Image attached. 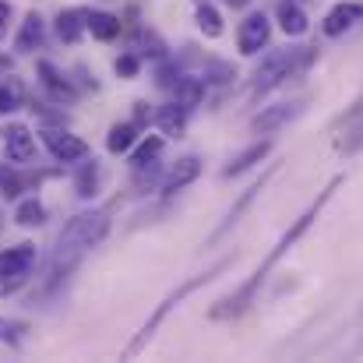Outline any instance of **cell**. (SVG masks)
Returning a JSON list of instances; mask_svg holds the SVG:
<instances>
[{"label": "cell", "instance_id": "3", "mask_svg": "<svg viewBox=\"0 0 363 363\" xmlns=\"http://www.w3.org/2000/svg\"><path fill=\"white\" fill-rule=\"evenodd\" d=\"M311 60H314V50H272L261 60V67L254 71V96H264V92L279 89L293 71L307 67Z\"/></svg>", "mask_w": 363, "mask_h": 363}, {"label": "cell", "instance_id": "6", "mask_svg": "<svg viewBox=\"0 0 363 363\" xmlns=\"http://www.w3.org/2000/svg\"><path fill=\"white\" fill-rule=\"evenodd\" d=\"M268 35H272L268 14H264V11H254V14L243 18L240 28H237V46H240L243 57H254V53H261V50L268 46Z\"/></svg>", "mask_w": 363, "mask_h": 363}, {"label": "cell", "instance_id": "5", "mask_svg": "<svg viewBox=\"0 0 363 363\" xmlns=\"http://www.w3.org/2000/svg\"><path fill=\"white\" fill-rule=\"evenodd\" d=\"M32 264H35V247H32V243L7 247V250L0 254V296L14 293V289L28 279Z\"/></svg>", "mask_w": 363, "mask_h": 363}, {"label": "cell", "instance_id": "30", "mask_svg": "<svg viewBox=\"0 0 363 363\" xmlns=\"http://www.w3.org/2000/svg\"><path fill=\"white\" fill-rule=\"evenodd\" d=\"M155 82H159L162 89H177V82H180V71H177L173 64H166V67H159V74H155Z\"/></svg>", "mask_w": 363, "mask_h": 363}, {"label": "cell", "instance_id": "19", "mask_svg": "<svg viewBox=\"0 0 363 363\" xmlns=\"http://www.w3.org/2000/svg\"><path fill=\"white\" fill-rule=\"evenodd\" d=\"M35 71H39L43 85H46V89L57 96V99H74V89H71V82H67V78H64V74H60V71H57L50 60H39V67H35Z\"/></svg>", "mask_w": 363, "mask_h": 363}, {"label": "cell", "instance_id": "28", "mask_svg": "<svg viewBox=\"0 0 363 363\" xmlns=\"http://www.w3.org/2000/svg\"><path fill=\"white\" fill-rule=\"evenodd\" d=\"M96 184H99V169H96V162H92V166L78 177V194H82V198H92V194H96Z\"/></svg>", "mask_w": 363, "mask_h": 363}, {"label": "cell", "instance_id": "4", "mask_svg": "<svg viewBox=\"0 0 363 363\" xmlns=\"http://www.w3.org/2000/svg\"><path fill=\"white\" fill-rule=\"evenodd\" d=\"M110 233V216L106 212H82L74 216L64 233H60V254H82V250H92L106 240Z\"/></svg>", "mask_w": 363, "mask_h": 363}, {"label": "cell", "instance_id": "12", "mask_svg": "<svg viewBox=\"0 0 363 363\" xmlns=\"http://www.w3.org/2000/svg\"><path fill=\"white\" fill-rule=\"evenodd\" d=\"M43 35H46V21L32 11V14L21 21V32H18V39H14V50H18V53H32V50L43 46Z\"/></svg>", "mask_w": 363, "mask_h": 363}, {"label": "cell", "instance_id": "26", "mask_svg": "<svg viewBox=\"0 0 363 363\" xmlns=\"http://www.w3.org/2000/svg\"><path fill=\"white\" fill-rule=\"evenodd\" d=\"M21 191H25V184H21V177H18L14 162H11V166H4V162H0V194H4V198H18Z\"/></svg>", "mask_w": 363, "mask_h": 363}, {"label": "cell", "instance_id": "15", "mask_svg": "<svg viewBox=\"0 0 363 363\" xmlns=\"http://www.w3.org/2000/svg\"><path fill=\"white\" fill-rule=\"evenodd\" d=\"M279 25H282V32H286V35H303V32L311 28V21H307L303 7H300V4H293V0H282V4H279Z\"/></svg>", "mask_w": 363, "mask_h": 363}, {"label": "cell", "instance_id": "8", "mask_svg": "<svg viewBox=\"0 0 363 363\" xmlns=\"http://www.w3.org/2000/svg\"><path fill=\"white\" fill-rule=\"evenodd\" d=\"M4 152H7V162H14V166H25V162L35 159V141H32L25 123H7L4 127Z\"/></svg>", "mask_w": 363, "mask_h": 363}, {"label": "cell", "instance_id": "25", "mask_svg": "<svg viewBox=\"0 0 363 363\" xmlns=\"http://www.w3.org/2000/svg\"><path fill=\"white\" fill-rule=\"evenodd\" d=\"M198 28H201L208 39H219V35H223V14H219L212 4H201V7H198Z\"/></svg>", "mask_w": 363, "mask_h": 363}, {"label": "cell", "instance_id": "23", "mask_svg": "<svg viewBox=\"0 0 363 363\" xmlns=\"http://www.w3.org/2000/svg\"><path fill=\"white\" fill-rule=\"evenodd\" d=\"M261 187H264V180H261V184H254V187H250V191H247V194H243L240 201H237V205H233V212H230V216H226V223H223V226H219V230H216V233H212V240H219V237H226V233H230V230H233V226H237V223H240L243 208H247V205H250V201H254V198H257V194H261Z\"/></svg>", "mask_w": 363, "mask_h": 363}, {"label": "cell", "instance_id": "13", "mask_svg": "<svg viewBox=\"0 0 363 363\" xmlns=\"http://www.w3.org/2000/svg\"><path fill=\"white\" fill-rule=\"evenodd\" d=\"M187 113H191V110H184L180 103H169V106H162V110L155 113V127H159L166 138H184V130H187Z\"/></svg>", "mask_w": 363, "mask_h": 363}, {"label": "cell", "instance_id": "10", "mask_svg": "<svg viewBox=\"0 0 363 363\" xmlns=\"http://www.w3.org/2000/svg\"><path fill=\"white\" fill-rule=\"evenodd\" d=\"M198 177H201V159L184 155V159H177V166L162 177V194H177V191H184L187 184H194Z\"/></svg>", "mask_w": 363, "mask_h": 363}, {"label": "cell", "instance_id": "32", "mask_svg": "<svg viewBox=\"0 0 363 363\" xmlns=\"http://www.w3.org/2000/svg\"><path fill=\"white\" fill-rule=\"evenodd\" d=\"M226 4H230V7H247L250 0H226Z\"/></svg>", "mask_w": 363, "mask_h": 363}, {"label": "cell", "instance_id": "20", "mask_svg": "<svg viewBox=\"0 0 363 363\" xmlns=\"http://www.w3.org/2000/svg\"><path fill=\"white\" fill-rule=\"evenodd\" d=\"M134 141H138V123H117V127H110V134H106V148H110L113 155L127 152Z\"/></svg>", "mask_w": 363, "mask_h": 363}, {"label": "cell", "instance_id": "22", "mask_svg": "<svg viewBox=\"0 0 363 363\" xmlns=\"http://www.w3.org/2000/svg\"><path fill=\"white\" fill-rule=\"evenodd\" d=\"M159 152H162V138H155V134H148L138 148H134V155H130V169H141V166H152L155 159H159Z\"/></svg>", "mask_w": 363, "mask_h": 363}, {"label": "cell", "instance_id": "2", "mask_svg": "<svg viewBox=\"0 0 363 363\" xmlns=\"http://www.w3.org/2000/svg\"><path fill=\"white\" fill-rule=\"evenodd\" d=\"M226 264H230V257H223V261H216L212 268H205V272H198L194 279H187V282H180V286H177V289H173V293H169V296H166V300H162L159 307H155V314H152V318H148V321L141 325V332H138V339H134V342L127 346V357H134V353H138V350H141V346H145V342H148V339H152L155 332H159V325H162V321L169 318V311H173V307H180V300H187V296H191L194 289H201V286H205V282H212V279H216L219 272H226Z\"/></svg>", "mask_w": 363, "mask_h": 363}, {"label": "cell", "instance_id": "11", "mask_svg": "<svg viewBox=\"0 0 363 363\" xmlns=\"http://www.w3.org/2000/svg\"><path fill=\"white\" fill-rule=\"evenodd\" d=\"M300 113V103H279V106H268V110H261L250 127L257 130V134H272V130H279L282 123H289L293 117Z\"/></svg>", "mask_w": 363, "mask_h": 363}, {"label": "cell", "instance_id": "1", "mask_svg": "<svg viewBox=\"0 0 363 363\" xmlns=\"http://www.w3.org/2000/svg\"><path fill=\"white\" fill-rule=\"evenodd\" d=\"M339 187H342V177H335V180H332V184H328V187H325V191L318 194V201H311V208H307V212H303V216H300V219H296L293 226H289V233H286L282 240L272 247V254L264 257V264H261V268H257V272H254V275H250L247 282H243L240 293H237V296H230V300H223L219 307H212V318H237V314H243V311L250 307V300L257 296L261 282H264V279L272 275V268H275V264H279V261H282V257H286L289 250H293V243H296L300 237H303V233H307V230H311V223H314V219L321 216V208H325V205L332 201V194H335Z\"/></svg>", "mask_w": 363, "mask_h": 363}, {"label": "cell", "instance_id": "24", "mask_svg": "<svg viewBox=\"0 0 363 363\" xmlns=\"http://www.w3.org/2000/svg\"><path fill=\"white\" fill-rule=\"evenodd\" d=\"M14 223H18V226H43V223H46V208H43V201H35V198L21 201L18 212H14Z\"/></svg>", "mask_w": 363, "mask_h": 363}, {"label": "cell", "instance_id": "29", "mask_svg": "<svg viewBox=\"0 0 363 363\" xmlns=\"http://www.w3.org/2000/svg\"><path fill=\"white\" fill-rule=\"evenodd\" d=\"M141 71V60L134 57V53H123V57H117V74L121 78H134Z\"/></svg>", "mask_w": 363, "mask_h": 363}, {"label": "cell", "instance_id": "7", "mask_svg": "<svg viewBox=\"0 0 363 363\" xmlns=\"http://www.w3.org/2000/svg\"><path fill=\"white\" fill-rule=\"evenodd\" d=\"M43 145L50 148V155H53L57 162H78V159L89 155V145H85L78 134L60 130V127H46V130H43Z\"/></svg>", "mask_w": 363, "mask_h": 363}, {"label": "cell", "instance_id": "9", "mask_svg": "<svg viewBox=\"0 0 363 363\" xmlns=\"http://www.w3.org/2000/svg\"><path fill=\"white\" fill-rule=\"evenodd\" d=\"M363 18V4H353V0H342V4H335L328 14H325V21H321V32L328 35V39H339V35H346L357 21Z\"/></svg>", "mask_w": 363, "mask_h": 363}, {"label": "cell", "instance_id": "27", "mask_svg": "<svg viewBox=\"0 0 363 363\" xmlns=\"http://www.w3.org/2000/svg\"><path fill=\"white\" fill-rule=\"evenodd\" d=\"M21 332H25L21 321H7V318H0V342L18 346V342H21Z\"/></svg>", "mask_w": 363, "mask_h": 363}, {"label": "cell", "instance_id": "21", "mask_svg": "<svg viewBox=\"0 0 363 363\" xmlns=\"http://www.w3.org/2000/svg\"><path fill=\"white\" fill-rule=\"evenodd\" d=\"M21 103H25V89H21V82H14V78L0 82V117L21 110Z\"/></svg>", "mask_w": 363, "mask_h": 363}, {"label": "cell", "instance_id": "17", "mask_svg": "<svg viewBox=\"0 0 363 363\" xmlns=\"http://www.w3.org/2000/svg\"><path fill=\"white\" fill-rule=\"evenodd\" d=\"M268 152H272V145H268V141H257V145L243 148L240 155H237V159H233V162H230V166L223 169V177H240V173H247L250 166H257V162H261V159H264Z\"/></svg>", "mask_w": 363, "mask_h": 363}, {"label": "cell", "instance_id": "31", "mask_svg": "<svg viewBox=\"0 0 363 363\" xmlns=\"http://www.w3.org/2000/svg\"><path fill=\"white\" fill-rule=\"evenodd\" d=\"M7 25H11V4L0 0V39L7 35Z\"/></svg>", "mask_w": 363, "mask_h": 363}, {"label": "cell", "instance_id": "16", "mask_svg": "<svg viewBox=\"0 0 363 363\" xmlns=\"http://www.w3.org/2000/svg\"><path fill=\"white\" fill-rule=\"evenodd\" d=\"M173 103H180L184 110H194L205 103V82L201 78H180L173 89Z\"/></svg>", "mask_w": 363, "mask_h": 363}, {"label": "cell", "instance_id": "18", "mask_svg": "<svg viewBox=\"0 0 363 363\" xmlns=\"http://www.w3.org/2000/svg\"><path fill=\"white\" fill-rule=\"evenodd\" d=\"M89 32H92L96 39L110 43V39L121 35V18L110 14V11H89Z\"/></svg>", "mask_w": 363, "mask_h": 363}, {"label": "cell", "instance_id": "14", "mask_svg": "<svg viewBox=\"0 0 363 363\" xmlns=\"http://www.w3.org/2000/svg\"><path fill=\"white\" fill-rule=\"evenodd\" d=\"M85 28H89V11L71 7V11H60V14H57V35H60L64 43H78Z\"/></svg>", "mask_w": 363, "mask_h": 363}]
</instances>
